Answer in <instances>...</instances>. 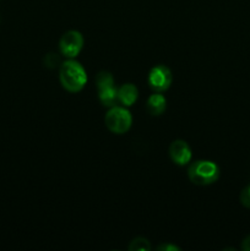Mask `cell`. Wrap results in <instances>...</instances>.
I'll list each match as a JSON object with an SVG mask.
<instances>
[{
    "mask_svg": "<svg viewBox=\"0 0 250 251\" xmlns=\"http://www.w3.org/2000/svg\"><path fill=\"white\" fill-rule=\"evenodd\" d=\"M59 78L66 91L75 93L80 92L85 87L87 82V74L78 61L69 59L61 64Z\"/></svg>",
    "mask_w": 250,
    "mask_h": 251,
    "instance_id": "1",
    "label": "cell"
},
{
    "mask_svg": "<svg viewBox=\"0 0 250 251\" xmlns=\"http://www.w3.org/2000/svg\"><path fill=\"white\" fill-rule=\"evenodd\" d=\"M188 176L195 185H211L220 178V168L215 162L196 161L189 167Z\"/></svg>",
    "mask_w": 250,
    "mask_h": 251,
    "instance_id": "2",
    "label": "cell"
},
{
    "mask_svg": "<svg viewBox=\"0 0 250 251\" xmlns=\"http://www.w3.org/2000/svg\"><path fill=\"white\" fill-rule=\"evenodd\" d=\"M104 123L108 130L114 134H125L131 127L132 117L125 107L114 105L105 114Z\"/></svg>",
    "mask_w": 250,
    "mask_h": 251,
    "instance_id": "3",
    "label": "cell"
},
{
    "mask_svg": "<svg viewBox=\"0 0 250 251\" xmlns=\"http://www.w3.org/2000/svg\"><path fill=\"white\" fill-rule=\"evenodd\" d=\"M83 47V36L78 31L71 29L61 36L59 48L61 54L68 59H74L80 54Z\"/></svg>",
    "mask_w": 250,
    "mask_h": 251,
    "instance_id": "4",
    "label": "cell"
},
{
    "mask_svg": "<svg viewBox=\"0 0 250 251\" xmlns=\"http://www.w3.org/2000/svg\"><path fill=\"white\" fill-rule=\"evenodd\" d=\"M172 71L166 65H157L151 69L149 74V83L156 92H163L171 87Z\"/></svg>",
    "mask_w": 250,
    "mask_h": 251,
    "instance_id": "5",
    "label": "cell"
},
{
    "mask_svg": "<svg viewBox=\"0 0 250 251\" xmlns=\"http://www.w3.org/2000/svg\"><path fill=\"white\" fill-rule=\"evenodd\" d=\"M169 156L171 159L178 166H185L191 161V149L188 142L184 140H175L169 146Z\"/></svg>",
    "mask_w": 250,
    "mask_h": 251,
    "instance_id": "6",
    "label": "cell"
},
{
    "mask_svg": "<svg viewBox=\"0 0 250 251\" xmlns=\"http://www.w3.org/2000/svg\"><path fill=\"white\" fill-rule=\"evenodd\" d=\"M139 97V90L132 83H125L122 87L118 88V100L124 107H130L136 102Z\"/></svg>",
    "mask_w": 250,
    "mask_h": 251,
    "instance_id": "7",
    "label": "cell"
},
{
    "mask_svg": "<svg viewBox=\"0 0 250 251\" xmlns=\"http://www.w3.org/2000/svg\"><path fill=\"white\" fill-rule=\"evenodd\" d=\"M167 107V100L163 95L161 93H154V95L150 96L146 103L147 112L151 115H161L162 113L166 110Z\"/></svg>",
    "mask_w": 250,
    "mask_h": 251,
    "instance_id": "8",
    "label": "cell"
},
{
    "mask_svg": "<svg viewBox=\"0 0 250 251\" xmlns=\"http://www.w3.org/2000/svg\"><path fill=\"white\" fill-rule=\"evenodd\" d=\"M98 98L104 107H114L119 102L118 100V88L115 87V85L98 88Z\"/></svg>",
    "mask_w": 250,
    "mask_h": 251,
    "instance_id": "9",
    "label": "cell"
},
{
    "mask_svg": "<svg viewBox=\"0 0 250 251\" xmlns=\"http://www.w3.org/2000/svg\"><path fill=\"white\" fill-rule=\"evenodd\" d=\"M127 249L130 251H150L151 250V244L145 238H135L134 240L130 242Z\"/></svg>",
    "mask_w": 250,
    "mask_h": 251,
    "instance_id": "10",
    "label": "cell"
},
{
    "mask_svg": "<svg viewBox=\"0 0 250 251\" xmlns=\"http://www.w3.org/2000/svg\"><path fill=\"white\" fill-rule=\"evenodd\" d=\"M96 83H97V88L115 85L113 75L110 73H108V71H100V73H98L97 78H96Z\"/></svg>",
    "mask_w": 250,
    "mask_h": 251,
    "instance_id": "11",
    "label": "cell"
},
{
    "mask_svg": "<svg viewBox=\"0 0 250 251\" xmlns=\"http://www.w3.org/2000/svg\"><path fill=\"white\" fill-rule=\"evenodd\" d=\"M239 200L240 203H242L244 207L250 208V185L245 186V188L243 189L242 193H240Z\"/></svg>",
    "mask_w": 250,
    "mask_h": 251,
    "instance_id": "12",
    "label": "cell"
},
{
    "mask_svg": "<svg viewBox=\"0 0 250 251\" xmlns=\"http://www.w3.org/2000/svg\"><path fill=\"white\" fill-rule=\"evenodd\" d=\"M157 250H159V251H179L180 250V248L175 247V245H173V244H162L157 248Z\"/></svg>",
    "mask_w": 250,
    "mask_h": 251,
    "instance_id": "13",
    "label": "cell"
},
{
    "mask_svg": "<svg viewBox=\"0 0 250 251\" xmlns=\"http://www.w3.org/2000/svg\"><path fill=\"white\" fill-rule=\"evenodd\" d=\"M242 250L244 251H250V235H248L247 238H244L242 242Z\"/></svg>",
    "mask_w": 250,
    "mask_h": 251,
    "instance_id": "14",
    "label": "cell"
}]
</instances>
